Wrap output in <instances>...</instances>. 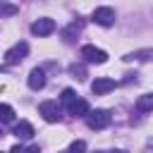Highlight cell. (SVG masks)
I'll return each mask as SVG.
<instances>
[{
    "mask_svg": "<svg viewBox=\"0 0 153 153\" xmlns=\"http://www.w3.org/2000/svg\"><path fill=\"white\" fill-rule=\"evenodd\" d=\"M0 122H5V124L14 122V110L10 105H0Z\"/></svg>",
    "mask_w": 153,
    "mask_h": 153,
    "instance_id": "13",
    "label": "cell"
},
{
    "mask_svg": "<svg viewBox=\"0 0 153 153\" xmlns=\"http://www.w3.org/2000/svg\"><path fill=\"white\" fill-rule=\"evenodd\" d=\"M19 12L17 5H10V2H0V17H14Z\"/></svg>",
    "mask_w": 153,
    "mask_h": 153,
    "instance_id": "14",
    "label": "cell"
},
{
    "mask_svg": "<svg viewBox=\"0 0 153 153\" xmlns=\"http://www.w3.org/2000/svg\"><path fill=\"white\" fill-rule=\"evenodd\" d=\"M38 112L43 115L45 122H60V120H62V110H60V105H57L55 100H43V103L38 105Z\"/></svg>",
    "mask_w": 153,
    "mask_h": 153,
    "instance_id": "3",
    "label": "cell"
},
{
    "mask_svg": "<svg viewBox=\"0 0 153 153\" xmlns=\"http://www.w3.org/2000/svg\"><path fill=\"white\" fill-rule=\"evenodd\" d=\"M117 84H115V79H110V76H98L93 84H91V91L96 93V96H105L108 91H112Z\"/></svg>",
    "mask_w": 153,
    "mask_h": 153,
    "instance_id": "7",
    "label": "cell"
},
{
    "mask_svg": "<svg viewBox=\"0 0 153 153\" xmlns=\"http://www.w3.org/2000/svg\"><path fill=\"white\" fill-rule=\"evenodd\" d=\"M81 29H84V19H76V22H72V24H69V26L62 31V41H65V43H72V41H74V36H76Z\"/></svg>",
    "mask_w": 153,
    "mask_h": 153,
    "instance_id": "10",
    "label": "cell"
},
{
    "mask_svg": "<svg viewBox=\"0 0 153 153\" xmlns=\"http://www.w3.org/2000/svg\"><path fill=\"white\" fill-rule=\"evenodd\" d=\"M69 72H72L76 79H86V69H84V65H76V62H74V65H69Z\"/></svg>",
    "mask_w": 153,
    "mask_h": 153,
    "instance_id": "16",
    "label": "cell"
},
{
    "mask_svg": "<svg viewBox=\"0 0 153 153\" xmlns=\"http://www.w3.org/2000/svg\"><path fill=\"white\" fill-rule=\"evenodd\" d=\"M60 100H62L65 105H69V103H74V100H76V93H74L72 88H65V91H62V96H60Z\"/></svg>",
    "mask_w": 153,
    "mask_h": 153,
    "instance_id": "17",
    "label": "cell"
},
{
    "mask_svg": "<svg viewBox=\"0 0 153 153\" xmlns=\"http://www.w3.org/2000/svg\"><path fill=\"white\" fill-rule=\"evenodd\" d=\"M115 153H124V151H115Z\"/></svg>",
    "mask_w": 153,
    "mask_h": 153,
    "instance_id": "21",
    "label": "cell"
},
{
    "mask_svg": "<svg viewBox=\"0 0 153 153\" xmlns=\"http://www.w3.org/2000/svg\"><path fill=\"white\" fill-rule=\"evenodd\" d=\"M0 134H2V131H0Z\"/></svg>",
    "mask_w": 153,
    "mask_h": 153,
    "instance_id": "23",
    "label": "cell"
},
{
    "mask_svg": "<svg viewBox=\"0 0 153 153\" xmlns=\"http://www.w3.org/2000/svg\"><path fill=\"white\" fill-rule=\"evenodd\" d=\"M26 53H29V43H26V41H19V43H14V45L5 53V62H7V65H19V62L26 57Z\"/></svg>",
    "mask_w": 153,
    "mask_h": 153,
    "instance_id": "2",
    "label": "cell"
},
{
    "mask_svg": "<svg viewBox=\"0 0 153 153\" xmlns=\"http://www.w3.org/2000/svg\"><path fill=\"white\" fill-rule=\"evenodd\" d=\"M91 17H93V22L100 24V26H112V24H115V10H112V7H96Z\"/></svg>",
    "mask_w": 153,
    "mask_h": 153,
    "instance_id": "4",
    "label": "cell"
},
{
    "mask_svg": "<svg viewBox=\"0 0 153 153\" xmlns=\"http://www.w3.org/2000/svg\"><path fill=\"white\" fill-rule=\"evenodd\" d=\"M53 31H55V22L48 19V17H41V19H36L31 24V33L33 36H50Z\"/></svg>",
    "mask_w": 153,
    "mask_h": 153,
    "instance_id": "6",
    "label": "cell"
},
{
    "mask_svg": "<svg viewBox=\"0 0 153 153\" xmlns=\"http://www.w3.org/2000/svg\"><path fill=\"white\" fill-rule=\"evenodd\" d=\"M43 86H45V72H43L41 67L31 69V72H29V88H33V91H41Z\"/></svg>",
    "mask_w": 153,
    "mask_h": 153,
    "instance_id": "8",
    "label": "cell"
},
{
    "mask_svg": "<svg viewBox=\"0 0 153 153\" xmlns=\"http://www.w3.org/2000/svg\"><path fill=\"white\" fill-rule=\"evenodd\" d=\"M24 153H41V148H38V146H26Z\"/></svg>",
    "mask_w": 153,
    "mask_h": 153,
    "instance_id": "20",
    "label": "cell"
},
{
    "mask_svg": "<svg viewBox=\"0 0 153 153\" xmlns=\"http://www.w3.org/2000/svg\"><path fill=\"white\" fill-rule=\"evenodd\" d=\"M86 124H88V129L100 131V129H105L110 124V112L108 110H91L86 115Z\"/></svg>",
    "mask_w": 153,
    "mask_h": 153,
    "instance_id": "1",
    "label": "cell"
},
{
    "mask_svg": "<svg viewBox=\"0 0 153 153\" xmlns=\"http://www.w3.org/2000/svg\"><path fill=\"white\" fill-rule=\"evenodd\" d=\"M67 110H69V115H72V117H86V115L91 112V108H88V103H86L84 98H76L74 103H69V105H67Z\"/></svg>",
    "mask_w": 153,
    "mask_h": 153,
    "instance_id": "9",
    "label": "cell"
},
{
    "mask_svg": "<svg viewBox=\"0 0 153 153\" xmlns=\"http://www.w3.org/2000/svg\"><path fill=\"white\" fill-rule=\"evenodd\" d=\"M136 110H139V112H151V110H153V93L139 96V100H136Z\"/></svg>",
    "mask_w": 153,
    "mask_h": 153,
    "instance_id": "12",
    "label": "cell"
},
{
    "mask_svg": "<svg viewBox=\"0 0 153 153\" xmlns=\"http://www.w3.org/2000/svg\"><path fill=\"white\" fill-rule=\"evenodd\" d=\"M93 153H103V151H93Z\"/></svg>",
    "mask_w": 153,
    "mask_h": 153,
    "instance_id": "22",
    "label": "cell"
},
{
    "mask_svg": "<svg viewBox=\"0 0 153 153\" xmlns=\"http://www.w3.org/2000/svg\"><path fill=\"white\" fill-rule=\"evenodd\" d=\"M69 153H86V143L79 139V141H74L72 146H69Z\"/></svg>",
    "mask_w": 153,
    "mask_h": 153,
    "instance_id": "18",
    "label": "cell"
},
{
    "mask_svg": "<svg viewBox=\"0 0 153 153\" xmlns=\"http://www.w3.org/2000/svg\"><path fill=\"white\" fill-rule=\"evenodd\" d=\"M81 57H84L86 62L103 65V62L108 60V53H105V50H100V48H96V45H84V48H81Z\"/></svg>",
    "mask_w": 153,
    "mask_h": 153,
    "instance_id": "5",
    "label": "cell"
},
{
    "mask_svg": "<svg viewBox=\"0 0 153 153\" xmlns=\"http://www.w3.org/2000/svg\"><path fill=\"white\" fill-rule=\"evenodd\" d=\"M153 57V50H136L131 55H127L124 60H151Z\"/></svg>",
    "mask_w": 153,
    "mask_h": 153,
    "instance_id": "15",
    "label": "cell"
},
{
    "mask_svg": "<svg viewBox=\"0 0 153 153\" xmlns=\"http://www.w3.org/2000/svg\"><path fill=\"white\" fill-rule=\"evenodd\" d=\"M24 151H26V146H12L10 153H24Z\"/></svg>",
    "mask_w": 153,
    "mask_h": 153,
    "instance_id": "19",
    "label": "cell"
},
{
    "mask_svg": "<svg viewBox=\"0 0 153 153\" xmlns=\"http://www.w3.org/2000/svg\"><path fill=\"white\" fill-rule=\"evenodd\" d=\"M33 134H36V131H33V127H31L26 120H22V122L14 124V136H17V139H31Z\"/></svg>",
    "mask_w": 153,
    "mask_h": 153,
    "instance_id": "11",
    "label": "cell"
}]
</instances>
